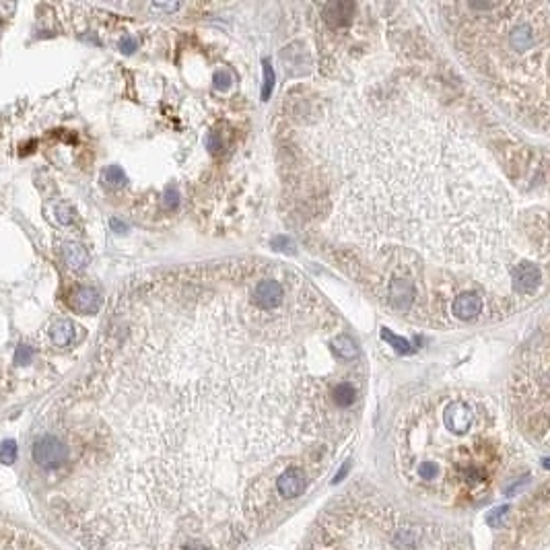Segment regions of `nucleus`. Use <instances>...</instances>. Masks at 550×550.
Listing matches in <instances>:
<instances>
[{
  "label": "nucleus",
  "instance_id": "nucleus-19",
  "mask_svg": "<svg viewBox=\"0 0 550 550\" xmlns=\"http://www.w3.org/2000/svg\"><path fill=\"white\" fill-rule=\"evenodd\" d=\"M17 361L19 363H27L29 361V348L27 346H21L19 352H17Z\"/></svg>",
  "mask_w": 550,
  "mask_h": 550
},
{
  "label": "nucleus",
  "instance_id": "nucleus-9",
  "mask_svg": "<svg viewBox=\"0 0 550 550\" xmlns=\"http://www.w3.org/2000/svg\"><path fill=\"white\" fill-rule=\"evenodd\" d=\"M70 305L78 313H97L101 305V297L95 288L91 286H81L70 295Z\"/></svg>",
  "mask_w": 550,
  "mask_h": 550
},
{
  "label": "nucleus",
  "instance_id": "nucleus-11",
  "mask_svg": "<svg viewBox=\"0 0 550 550\" xmlns=\"http://www.w3.org/2000/svg\"><path fill=\"white\" fill-rule=\"evenodd\" d=\"M52 342L56 346H70L76 338V326L68 319H58L54 326H52Z\"/></svg>",
  "mask_w": 550,
  "mask_h": 550
},
{
  "label": "nucleus",
  "instance_id": "nucleus-6",
  "mask_svg": "<svg viewBox=\"0 0 550 550\" xmlns=\"http://www.w3.org/2000/svg\"><path fill=\"white\" fill-rule=\"evenodd\" d=\"M514 288L522 295H532L542 284V273L534 262H522L511 271Z\"/></svg>",
  "mask_w": 550,
  "mask_h": 550
},
{
  "label": "nucleus",
  "instance_id": "nucleus-7",
  "mask_svg": "<svg viewBox=\"0 0 550 550\" xmlns=\"http://www.w3.org/2000/svg\"><path fill=\"white\" fill-rule=\"evenodd\" d=\"M452 313H454V317H458L462 321L478 317L483 313V297L478 293H472V290L458 295L452 303Z\"/></svg>",
  "mask_w": 550,
  "mask_h": 550
},
{
  "label": "nucleus",
  "instance_id": "nucleus-10",
  "mask_svg": "<svg viewBox=\"0 0 550 550\" xmlns=\"http://www.w3.org/2000/svg\"><path fill=\"white\" fill-rule=\"evenodd\" d=\"M332 350H334V355H336L340 361H346V363L359 359V346H357V342H355L348 334H338V336H334V338H332Z\"/></svg>",
  "mask_w": 550,
  "mask_h": 550
},
{
  "label": "nucleus",
  "instance_id": "nucleus-20",
  "mask_svg": "<svg viewBox=\"0 0 550 550\" xmlns=\"http://www.w3.org/2000/svg\"><path fill=\"white\" fill-rule=\"evenodd\" d=\"M207 145H209V149H211V151H217V149H219V145H217L215 136H209V138H207Z\"/></svg>",
  "mask_w": 550,
  "mask_h": 550
},
{
  "label": "nucleus",
  "instance_id": "nucleus-2",
  "mask_svg": "<svg viewBox=\"0 0 550 550\" xmlns=\"http://www.w3.org/2000/svg\"><path fill=\"white\" fill-rule=\"evenodd\" d=\"M332 188V231L365 250L402 244L468 271L509 278L514 207L458 126L412 85H375L338 107L313 140Z\"/></svg>",
  "mask_w": 550,
  "mask_h": 550
},
{
  "label": "nucleus",
  "instance_id": "nucleus-12",
  "mask_svg": "<svg viewBox=\"0 0 550 550\" xmlns=\"http://www.w3.org/2000/svg\"><path fill=\"white\" fill-rule=\"evenodd\" d=\"M64 256H66V262H68L70 268H81V266H85V262H87V254H85V250H83L81 246H76V244H68V246L64 248Z\"/></svg>",
  "mask_w": 550,
  "mask_h": 550
},
{
  "label": "nucleus",
  "instance_id": "nucleus-17",
  "mask_svg": "<svg viewBox=\"0 0 550 550\" xmlns=\"http://www.w3.org/2000/svg\"><path fill=\"white\" fill-rule=\"evenodd\" d=\"M231 83H233V74H231L229 70H221V72H217V76H215V87H217V89L225 91V89L231 87Z\"/></svg>",
  "mask_w": 550,
  "mask_h": 550
},
{
  "label": "nucleus",
  "instance_id": "nucleus-8",
  "mask_svg": "<svg viewBox=\"0 0 550 550\" xmlns=\"http://www.w3.org/2000/svg\"><path fill=\"white\" fill-rule=\"evenodd\" d=\"M388 297L396 309L408 311L414 301V286L408 278H394L388 286Z\"/></svg>",
  "mask_w": 550,
  "mask_h": 550
},
{
  "label": "nucleus",
  "instance_id": "nucleus-18",
  "mask_svg": "<svg viewBox=\"0 0 550 550\" xmlns=\"http://www.w3.org/2000/svg\"><path fill=\"white\" fill-rule=\"evenodd\" d=\"M120 50H122L124 54H132V52L136 50V39H132L130 35H124V37L120 39Z\"/></svg>",
  "mask_w": 550,
  "mask_h": 550
},
{
  "label": "nucleus",
  "instance_id": "nucleus-1",
  "mask_svg": "<svg viewBox=\"0 0 550 550\" xmlns=\"http://www.w3.org/2000/svg\"><path fill=\"white\" fill-rule=\"evenodd\" d=\"M252 282L142 284L83 388L50 410L41 495L83 550H242L278 507L286 460L334 433L348 377L311 367L321 299L264 309Z\"/></svg>",
  "mask_w": 550,
  "mask_h": 550
},
{
  "label": "nucleus",
  "instance_id": "nucleus-3",
  "mask_svg": "<svg viewBox=\"0 0 550 550\" xmlns=\"http://www.w3.org/2000/svg\"><path fill=\"white\" fill-rule=\"evenodd\" d=\"M458 52L483 85L520 116L547 128L549 2H466Z\"/></svg>",
  "mask_w": 550,
  "mask_h": 550
},
{
  "label": "nucleus",
  "instance_id": "nucleus-13",
  "mask_svg": "<svg viewBox=\"0 0 550 550\" xmlns=\"http://www.w3.org/2000/svg\"><path fill=\"white\" fill-rule=\"evenodd\" d=\"M262 66H264V87H262V99H264V101H268V97H271V93H273V87H275V72H273V66H271V62H268V60H264V62H262Z\"/></svg>",
  "mask_w": 550,
  "mask_h": 550
},
{
  "label": "nucleus",
  "instance_id": "nucleus-16",
  "mask_svg": "<svg viewBox=\"0 0 550 550\" xmlns=\"http://www.w3.org/2000/svg\"><path fill=\"white\" fill-rule=\"evenodd\" d=\"M381 336H383L385 340H390V342H392V346H394L396 350H400V352H406V350H408V346H410V344H408V340H404V338H398V336H394V334H392L390 330H385V328H383Z\"/></svg>",
  "mask_w": 550,
  "mask_h": 550
},
{
  "label": "nucleus",
  "instance_id": "nucleus-15",
  "mask_svg": "<svg viewBox=\"0 0 550 550\" xmlns=\"http://www.w3.org/2000/svg\"><path fill=\"white\" fill-rule=\"evenodd\" d=\"M14 458H17V445H14L12 441H4V443L0 445V462H4V464H12Z\"/></svg>",
  "mask_w": 550,
  "mask_h": 550
},
{
  "label": "nucleus",
  "instance_id": "nucleus-5",
  "mask_svg": "<svg viewBox=\"0 0 550 550\" xmlns=\"http://www.w3.org/2000/svg\"><path fill=\"white\" fill-rule=\"evenodd\" d=\"M307 485H309L307 468H303V466H288L276 478V495L280 497V501H295V499H299L305 493Z\"/></svg>",
  "mask_w": 550,
  "mask_h": 550
},
{
  "label": "nucleus",
  "instance_id": "nucleus-4",
  "mask_svg": "<svg viewBox=\"0 0 550 550\" xmlns=\"http://www.w3.org/2000/svg\"><path fill=\"white\" fill-rule=\"evenodd\" d=\"M0 550H50L29 530L0 518Z\"/></svg>",
  "mask_w": 550,
  "mask_h": 550
},
{
  "label": "nucleus",
  "instance_id": "nucleus-14",
  "mask_svg": "<svg viewBox=\"0 0 550 550\" xmlns=\"http://www.w3.org/2000/svg\"><path fill=\"white\" fill-rule=\"evenodd\" d=\"M103 180H105L109 186H122V184L126 182V176H124V171H122L118 165H112V167H107V169H105V173H103Z\"/></svg>",
  "mask_w": 550,
  "mask_h": 550
}]
</instances>
